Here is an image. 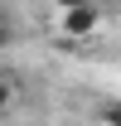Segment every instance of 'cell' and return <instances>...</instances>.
Returning a JSON list of instances; mask_svg holds the SVG:
<instances>
[{"mask_svg":"<svg viewBox=\"0 0 121 126\" xmlns=\"http://www.w3.org/2000/svg\"><path fill=\"white\" fill-rule=\"evenodd\" d=\"M97 29H102V5L97 0H58V34L92 39Z\"/></svg>","mask_w":121,"mask_h":126,"instance_id":"1","label":"cell"},{"mask_svg":"<svg viewBox=\"0 0 121 126\" xmlns=\"http://www.w3.org/2000/svg\"><path fill=\"white\" fill-rule=\"evenodd\" d=\"M10 107H15V87L10 78H0V116H10Z\"/></svg>","mask_w":121,"mask_h":126,"instance_id":"2","label":"cell"},{"mask_svg":"<svg viewBox=\"0 0 121 126\" xmlns=\"http://www.w3.org/2000/svg\"><path fill=\"white\" fill-rule=\"evenodd\" d=\"M102 121H106V126H121V97H116V102H106V107H102Z\"/></svg>","mask_w":121,"mask_h":126,"instance_id":"3","label":"cell"},{"mask_svg":"<svg viewBox=\"0 0 121 126\" xmlns=\"http://www.w3.org/2000/svg\"><path fill=\"white\" fill-rule=\"evenodd\" d=\"M10 39H15V34H10V24H5V19H0V48H10Z\"/></svg>","mask_w":121,"mask_h":126,"instance_id":"4","label":"cell"},{"mask_svg":"<svg viewBox=\"0 0 121 126\" xmlns=\"http://www.w3.org/2000/svg\"><path fill=\"white\" fill-rule=\"evenodd\" d=\"M97 5H121V0H97Z\"/></svg>","mask_w":121,"mask_h":126,"instance_id":"5","label":"cell"}]
</instances>
